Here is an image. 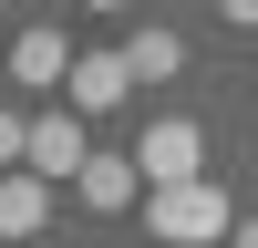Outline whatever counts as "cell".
Returning <instances> with one entry per match:
<instances>
[{
  "label": "cell",
  "instance_id": "cell-8",
  "mask_svg": "<svg viewBox=\"0 0 258 248\" xmlns=\"http://www.w3.org/2000/svg\"><path fill=\"white\" fill-rule=\"evenodd\" d=\"M41 227H52V186L11 165V176H0V238H41Z\"/></svg>",
  "mask_w": 258,
  "mask_h": 248
},
{
  "label": "cell",
  "instance_id": "cell-11",
  "mask_svg": "<svg viewBox=\"0 0 258 248\" xmlns=\"http://www.w3.org/2000/svg\"><path fill=\"white\" fill-rule=\"evenodd\" d=\"M227 238H238V248H258V217H238V227H227Z\"/></svg>",
  "mask_w": 258,
  "mask_h": 248
},
{
  "label": "cell",
  "instance_id": "cell-5",
  "mask_svg": "<svg viewBox=\"0 0 258 248\" xmlns=\"http://www.w3.org/2000/svg\"><path fill=\"white\" fill-rule=\"evenodd\" d=\"M73 197L93 207V217H124V207H145V176H135V155H83Z\"/></svg>",
  "mask_w": 258,
  "mask_h": 248
},
{
  "label": "cell",
  "instance_id": "cell-3",
  "mask_svg": "<svg viewBox=\"0 0 258 248\" xmlns=\"http://www.w3.org/2000/svg\"><path fill=\"white\" fill-rule=\"evenodd\" d=\"M83 155H93V145H83V114H73V103H62V114H31L21 176H41V186H73V176H83Z\"/></svg>",
  "mask_w": 258,
  "mask_h": 248
},
{
  "label": "cell",
  "instance_id": "cell-1",
  "mask_svg": "<svg viewBox=\"0 0 258 248\" xmlns=\"http://www.w3.org/2000/svg\"><path fill=\"white\" fill-rule=\"evenodd\" d=\"M145 227H155V248H217L238 207H227V186L186 176V186H145Z\"/></svg>",
  "mask_w": 258,
  "mask_h": 248
},
{
  "label": "cell",
  "instance_id": "cell-4",
  "mask_svg": "<svg viewBox=\"0 0 258 248\" xmlns=\"http://www.w3.org/2000/svg\"><path fill=\"white\" fill-rule=\"evenodd\" d=\"M62 93H73V114H114V103L135 93V73H124V52H73Z\"/></svg>",
  "mask_w": 258,
  "mask_h": 248
},
{
  "label": "cell",
  "instance_id": "cell-7",
  "mask_svg": "<svg viewBox=\"0 0 258 248\" xmlns=\"http://www.w3.org/2000/svg\"><path fill=\"white\" fill-rule=\"evenodd\" d=\"M124 73H135V83H176V73H186V31L135 21V41H124Z\"/></svg>",
  "mask_w": 258,
  "mask_h": 248
},
{
  "label": "cell",
  "instance_id": "cell-13",
  "mask_svg": "<svg viewBox=\"0 0 258 248\" xmlns=\"http://www.w3.org/2000/svg\"><path fill=\"white\" fill-rule=\"evenodd\" d=\"M248 83H258V73H248Z\"/></svg>",
  "mask_w": 258,
  "mask_h": 248
},
{
  "label": "cell",
  "instance_id": "cell-12",
  "mask_svg": "<svg viewBox=\"0 0 258 248\" xmlns=\"http://www.w3.org/2000/svg\"><path fill=\"white\" fill-rule=\"evenodd\" d=\"M83 11H103V21H114V11H135V0H83Z\"/></svg>",
  "mask_w": 258,
  "mask_h": 248
},
{
  "label": "cell",
  "instance_id": "cell-10",
  "mask_svg": "<svg viewBox=\"0 0 258 248\" xmlns=\"http://www.w3.org/2000/svg\"><path fill=\"white\" fill-rule=\"evenodd\" d=\"M207 11H217L227 31H258V0H207Z\"/></svg>",
  "mask_w": 258,
  "mask_h": 248
},
{
  "label": "cell",
  "instance_id": "cell-6",
  "mask_svg": "<svg viewBox=\"0 0 258 248\" xmlns=\"http://www.w3.org/2000/svg\"><path fill=\"white\" fill-rule=\"evenodd\" d=\"M0 62H11V83H31V93H62V73H73V41H62V31H21Z\"/></svg>",
  "mask_w": 258,
  "mask_h": 248
},
{
  "label": "cell",
  "instance_id": "cell-9",
  "mask_svg": "<svg viewBox=\"0 0 258 248\" xmlns=\"http://www.w3.org/2000/svg\"><path fill=\"white\" fill-rule=\"evenodd\" d=\"M21 145H31V114H11V103H0V176L21 165Z\"/></svg>",
  "mask_w": 258,
  "mask_h": 248
},
{
  "label": "cell",
  "instance_id": "cell-2",
  "mask_svg": "<svg viewBox=\"0 0 258 248\" xmlns=\"http://www.w3.org/2000/svg\"><path fill=\"white\" fill-rule=\"evenodd\" d=\"M135 176L145 186H186V176H207V135H197V114H155L135 135Z\"/></svg>",
  "mask_w": 258,
  "mask_h": 248
}]
</instances>
